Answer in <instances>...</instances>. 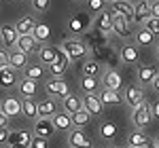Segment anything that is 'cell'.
<instances>
[{
	"label": "cell",
	"instance_id": "6da1fadb",
	"mask_svg": "<svg viewBox=\"0 0 159 148\" xmlns=\"http://www.w3.org/2000/svg\"><path fill=\"white\" fill-rule=\"evenodd\" d=\"M60 49L64 51V55H66L70 62H79V59L87 57V53H89L87 42H83L81 38H66V40L61 42Z\"/></svg>",
	"mask_w": 159,
	"mask_h": 148
},
{
	"label": "cell",
	"instance_id": "8fae6325",
	"mask_svg": "<svg viewBox=\"0 0 159 148\" xmlns=\"http://www.w3.org/2000/svg\"><path fill=\"white\" fill-rule=\"evenodd\" d=\"M38 47H40V45L36 42V38L32 36V34H19L17 42H15V49H19L21 53H25V55H30V53H36Z\"/></svg>",
	"mask_w": 159,
	"mask_h": 148
},
{
	"label": "cell",
	"instance_id": "83f0119b",
	"mask_svg": "<svg viewBox=\"0 0 159 148\" xmlns=\"http://www.w3.org/2000/svg\"><path fill=\"white\" fill-rule=\"evenodd\" d=\"M148 144V136L147 133H142L140 129H136L132 133H127V146L132 148H144Z\"/></svg>",
	"mask_w": 159,
	"mask_h": 148
},
{
	"label": "cell",
	"instance_id": "bcb514c9",
	"mask_svg": "<svg viewBox=\"0 0 159 148\" xmlns=\"http://www.w3.org/2000/svg\"><path fill=\"white\" fill-rule=\"evenodd\" d=\"M151 87L155 89V93H159V72H157V76H155V81L151 83Z\"/></svg>",
	"mask_w": 159,
	"mask_h": 148
},
{
	"label": "cell",
	"instance_id": "e0dca14e",
	"mask_svg": "<svg viewBox=\"0 0 159 148\" xmlns=\"http://www.w3.org/2000/svg\"><path fill=\"white\" fill-rule=\"evenodd\" d=\"M68 146L70 148H91V140L81 131V129H70L68 133Z\"/></svg>",
	"mask_w": 159,
	"mask_h": 148
},
{
	"label": "cell",
	"instance_id": "1f68e13d",
	"mask_svg": "<svg viewBox=\"0 0 159 148\" xmlns=\"http://www.w3.org/2000/svg\"><path fill=\"white\" fill-rule=\"evenodd\" d=\"M24 78H30V81H43L45 78V68L40 66V63H36V66H25L24 68Z\"/></svg>",
	"mask_w": 159,
	"mask_h": 148
},
{
	"label": "cell",
	"instance_id": "816d5d0a",
	"mask_svg": "<svg viewBox=\"0 0 159 148\" xmlns=\"http://www.w3.org/2000/svg\"><path fill=\"white\" fill-rule=\"evenodd\" d=\"M157 57H159V45H157Z\"/></svg>",
	"mask_w": 159,
	"mask_h": 148
},
{
	"label": "cell",
	"instance_id": "f6af8a7d",
	"mask_svg": "<svg viewBox=\"0 0 159 148\" xmlns=\"http://www.w3.org/2000/svg\"><path fill=\"white\" fill-rule=\"evenodd\" d=\"M9 140V129H0V144Z\"/></svg>",
	"mask_w": 159,
	"mask_h": 148
},
{
	"label": "cell",
	"instance_id": "f5cc1de1",
	"mask_svg": "<svg viewBox=\"0 0 159 148\" xmlns=\"http://www.w3.org/2000/svg\"><path fill=\"white\" fill-rule=\"evenodd\" d=\"M76 2H87V0H76Z\"/></svg>",
	"mask_w": 159,
	"mask_h": 148
},
{
	"label": "cell",
	"instance_id": "484cf974",
	"mask_svg": "<svg viewBox=\"0 0 159 148\" xmlns=\"http://www.w3.org/2000/svg\"><path fill=\"white\" fill-rule=\"evenodd\" d=\"M151 17V13H148V2L147 0H140V2H136L134 4V13H132V21H136L138 25H142V21Z\"/></svg>",
	"mask_w": 159,
	"mask_h": 148
},
{
	"label": "cell",
	"instance_id": "30bf717a",
	"mask_svg": "<svg viewBox=\"0 0 159 148\" xmlns=\"http://www.w3.org/2000/svg\"><path fill=\"white\" fill-rule=\"evenodd\" d=\"M68 63H70V59L64 55V51H61V49H57V57H55L53 63H49L47 68H49V72H51L53 78H61V74L68 70Z\"/></svg>",
	"mask_w": 159,
	"mask_h": 148
},
{
	"label": "cell",
	"instance_id": "44dd1931",
	"mask_svg": "<svg viewBox=\"0 0 159 148\" xmlns=\"http://www.w3.org/2000/svg\"><path fill=\"white\" fill-rule=\"evenodd\" d=\"M51 123L55 127V131H70L72 129V116L68 114V112H57V114H53L51 116Z\"/></svg>",
	"mask_w": 159,
	"mask_h": 148
},
{
	"label": "cell",
	"instance_id": "f1b7e54d",
	"mask_svg": "<svg viewBox=\"0 0 159 148\" xmlns=\"http://www.w3.org/2000/svg\"><path fill=\"white\" fill-rule=\"evenodd\" d=\"M134 40H136V47H153L155 45V36L148 30H144L142 25H140V30L134 34Z\"/></svg>",
	"mask_w": 159,
	"mask_h": 148
},
{
	"label": "cell",
	"instance_id": "ab89813d",
	"mask_svg": "<svg viewBox=\"0 0 159 148\" xmlns=\"http://www.w3.org/2000/svg\"><path fill=\"white\" fill-rule=\"evenodd\" d=\"M28 148H49V140H45V137H32L30 140V146Z\"/></svg>",
	"mask_w": 159,
	"mask_h": 148
},
{
	"label": "cell",
	"instance_id": "9a60e30c",
	"mask_svg": "<svg viewBox=\"0 0 159 148\" xmlns=\"http://www.w3.org/2000/svg\"><path fill=\"white\" fill-rule=\"evenodd\" d=\"M110 19H112L110 11L104 9L102 13H98V15L93 17L91 25H93V30H98V32H102V34H110Z\"/></svg>",
	"mask_w": 159,
	"mask_h": 148
},
{
	"label": "cell",
	"instance_id": "2e32d148",
	"mask_svg": "<svg viewBox=\"0 0 159 148\" xmlns=\"http://www.w3.org/2000/svg\"><path fill=\"white\" fill-rule=\"evenodd\" d=\"M19 78H17V70H13L11 66L0 68V89H13L17 87Z\"/></svg>",
	"mask_w": 159,
	"mask_h": 148
},
{
	"label": "cell",
	"instance_id": "681fc988",
	"mask_svg": "<svg viewBox=\"0 0 159 148\" xmlns=\"http://www.w3.org/2000/svg\"><path fill=\"white\" fill-rule=\"evenodd\" d=\"M144 148H155V146H153V144H147V146H144Z\"/></svg>",
	"mask_w": 159,
	"mask_h": 148
},
{
	"label": "cell",
	"instance_id": "db71d44e",
	"mask_svg": "<svg viewBox=\"0 0 159 148\" xmlns=\"http://www.w3.org/2000/svg\"><path fill=\"white\" fill-rule=\"evenodd\" d=\"M108 148H119V146H108Z\"/></svg>",
	"mask_w": 159,
	"mask_h": 148
},
{
	"label": "cell",
	"instance_id": "f546056e",
	"mask_svg": "<svg viewBox=\"0 0 159 148\" xmlns=\"http://www.w3.org/2000/svg\"><path fill=\"white\" fill-rule=\"evenodd\" d=\"M34 28H36V19H34L32 15H25V17H21V19L15 24L17 34H32Z\"/></svg>",
	"mask_w": 159,
	"mask_h": 148
},
{
	"label": "cell",
	"instance_id": "d6986e66",
	"mask_svg": "<svg viewBox=\"0 0 159 148\" xmlns=\"http://www.w3.org/2000/svg\"><path fill=\"white\" fill-rule=\"evenodd\" d=\"M157 68L155 66H147V63H140L138 66V81L142 83V87H151V83L155 81L157 76Z\"/></svg>",
	"mask_w": 159,
	"mask_h": 148
},
{
	"label": "cell",
	"instance_id": "7a4b0ae2",
	"mask_svg": "<svg viewBox=\"0 0 159 148\" xmlns=\"http://www.w3.org/2000/svg\"><path fill=\"white\" fill-rule=\"evenodd\" d=\"M151 121H153V116H151V108H148V102H142L138 108H134V112H132V123H134L136 129H147L148 125H151Z\"/></svg>",
	"mask_w": 159,
	"mask_h": 148
},
{
	"label": "cell",
	"instance_id": "8d00e7d4",
	"mask_svg": "<svg viewBox=\"0 0 159 148\" xmlns=\"http://www.w3.org/2000/svg\"><path fill=\"white\" fill-rule=\"evenodd\" d=\"M100 66L98 62H85L83 63V76H98Z\"/></svg>",
	"mask_w": 159,
	"mask_h": 148
},
{
	"label": "cell",
	"instance_id": "4316f807",
	"mask_svg": "<svg viewBox=\"0 0 159 148\" xmlns=\"http://www.w3.org/2000/svg\"><path fill=\"white\" fill-rule=\"evenodd\" d=\"M21 114L30 121H36L38 119V108H36V99L32 98H24L21 99Z\"/></svg>",
	"mask_w": 159,
	"mask_h": 148
},
{
	"label": "cell",
	"instance_id": "9f6ffc18",
	"mask_svg": "<svg viewBox=\"0 0 159 148\" xmlns=\"http://www.w3.org/2000/svg\"><path fill=\"white\" fill-rule=\"evenodd\" d=\"M125 148H132V146H125Z\"/></svg>",
	"mask_w": 159,
	"mask_h": 148
},
{
	"label": "cell",
	"instance_id": "f907efd6",
	"mask_svg": "<svg viewBox=\"0 0 159 148\" xmlns=\"http://www.w3.org/2000/svg\"><path fill=\"white\" fill-rule=\"evenodd\" d=\"M104 2H108V4H110V2H115V0H104Z\"/></svg>",
	"mask_w": 159,
	"mask_h": 148
},
{
	"label": "cell",
	"instance_id": "4fadbf2b",
	"mask_svg": "<svg viewBox=\"0 0 159 148\" xmlns=\"http://www.w3.org/2000/svg\"><path fill=\"white\" fill-rule=\"evenodd\" d=\"M81 108H83V98H81V95H74L72 91H70L68 95L61 98V110L68 112L70 116H72L74 112H79Z\"/></svg>",
	"mask_w": 159,
	"mask_h": 148
},
{
	"label": "cell",
	"instance_id": "5b68a950",
	"mask_svg": "<svg viewBox=\"0 0 159 148\" xmlns=\"http://www.w3.org/2000/svg\"><path fill=\"white\" fill-rule=\"evenodd\" d=\"M100 83H102V87H104V89H112V91H121V87H123V78H121V74H119V70L110 68V70H106V72L102 74Z\"/></svg>",
	"mask_w": 159,
	"mask_h": 148
},
{
	"label": "cell",
	"instance_id": "f35d334b",
	"mask_svg": "<svg viewBox=\"0 0 159 148\" xmlns=\"http://www.w3.org/2000/svg\"><path fill=\"white\" fill-rule=\"evenodd\" d=\"M104 4H106L104 0H87V9H89V13H96V15L104 11Z\"/></svg>",
	"mask_w": 159,
	"mask_h": 148
},
{
	"label": "cell",
	"instance_id": "277c9868",
	"mask_svg": "<svg viewBox=\"0 0 159 148\" xmlns=\"http://www.w3.org/2000/svg\"><path fill=\"white\" fill-rule=\"evenodd\" d=\"M112 15V13H110ZM110 32L119 38H129L132 36V28H129V19L125 17H119V15H112L110 19Z\"/></svg>",
	"mask_w": 159,
	"mask_h": 148
},
{
	"label": "cell",
	"instance_id": "d4e9b609",
	"mask_svg": "<svg viewBox=\"0 0 159 148\" xmlns=\"http://www.w3.org/2000/svg\"><path fill=\"white\" fill-rule=\"evenodd\" d=\"M119 57H121L125 63H138L140 62V49L136 45H125L119 51Z\"/></svg>",
	"mask_w": 159,
	"mask_h": 148
},
{
	"label": "cell",
	"instance_id": "4dcf8cb0",
	"mask_svg": "<svg viewBox=\"0 0 159 148\" xmlns=\"http://www.w3.org/2000/svg\"><path fill=\"white\" fill-rule=\"evenodd\" d=\"M32 36L36 38L38 45H47V40H49V36H51V28L47 24H43V21H40V24L36 21V28L32 30Z\"/></svg>",
	"mask_w": 159,
	"mask_h": 148
},
{
	"label": "cell",
	"instance_id": "3957f363",
	"mask_svg": "<svg viewBox=\"0 0 159 148\" xmlns=\"http://www.w3.org/2000/svg\"><path fill=\"white\" fill-rule=\"evenodd\" d=\"M45 91L49 98H64L70 93V85L61 78H49V81H45Z\"/></svg>",
	"mask_w": 159,
	"mask_h": 148
},
{
	"label": "cell",
	"instance_id": "cb8c5ba5",
	"mask_svg": "<svg viewBox=\"0 0 159 148\" xmlns=\"http://www.w3.org/2000/svg\"><path fill=\"white\" fill-rule=\"evenodd\" d=\"M36 55H38V63L43 66H49V63H53V59L57 57V49L55 47H51V45H40L36 51Z\"/></svg>",
	"mask_w": 159,
	"mask_h": 148
},
{
	"label": "cell",
	"instance_id": "ba28073f",
	"mask_svg": "<svg viewBox=\"0 0 159 148\" xmlns=\"http://www.w3.org/2000/svg\"><path fill=\"white\" fill-rule=\"evenodd\" d=\"M81 98H83V108H85L91 116H100V114H102L104 106H102V102H100L98 93H83Z\"/></svg>",
	"mask_w": 159,
	"mask_h": 148
},
{
	"label": "cell",
	"instance_id": "ee69618b",
	"mask_svg": "<svg viewBox=\"0 0 159 148\" xmlns=\"http://www.w3.org/2000/svg\"><path fill=\"white\" fill-rule=\"evenodd\" d=\"M9 121H11V119L0 112V129H9Z\"/></svg>",
	"mask_w": 159,
	"mask_h": 148
},
{
	"label": "cell",
	"instance_id": "e575fe53",
	"mask_svg": "<svg viewBox=\"0 0 159 148\" xmlns=\"http://www.w3.org/2000/svg\"><path fill=\"white\" fill-rule=\"evenodd\" d=\"M100 136L104 137V140H112V137L117 136V125L115 123H102L100 125Z\"/></svg>",
	"mask_w": 159,
	"mask_h": 148
},
{
	"label": "cell",
	"instance_id": "5bb4252c",
	"mask_svg": "<svg viewBox=\"0 0 159 148\" xmlns=\"http://www.w3.org/2000/svg\"><path fill=\"white\" fill-rule=\"evenodd\" d=\"M112 15H119V17H125V19H132V13H134V4L129 0H115L110 2V9Z\"/></svg>",
	"mask_w": 159,
	"mask_h": 148
},
{
	"label": "cell",
	"instance_id": "9c48e42d",
	"mask_svg": "<svg viewBox=\"0 0 159 148\" xmlns=\"http://www.w3.org/2000/svg\"><path fill=\"white\" fill-rule=\"evenodd\" d=\"M17 38H19V34H17V30H15V25H13V24L0 25V42L7 47V51H9V49H15Z\"/></svg>",
	"mask_w": 159,
	"mask_h": 148
},
{
	"label": "cell",
	"instance_id": "7402d4cb",
	"mask_svg": "<svg viewBox=\"0 0 159 148\" xmlns=\"http://www.w3.org/2000/svg\"><path fill=\"white\" fill-rule=\"evenodd\" d=\"M9 66H11L13 70H21L24 72V68L28 66V55L21 53L19 49H9Z\"/></svg>",
	"mask_w": 159,
	"mask_h": 148
},
{
	"label": "cell",
	"instance_id": "8992f818",
	"mask_svg": "<svg viewBox=\"0 0 159 148\" xmlns=\"http://www.w3.org/2000/svg\"><path fill=\"white\" fill-rule=\"evenodd\" d=\"M32 131H34V136H36V137H45V140H49V137L55 133V127H53V123H51V119H47V116H38L36 121H34Z\"/></svg>",
	"mask_w": 159,
	"mask_h": 148
},
{
	"label": "cell",
	"instance_id": "7dc6e473",
	"mask_svg": "<svg viewBox=\"0 0 159 148\" xmlns=\"http://www.w3.org/2000/svg\"><path fill=\"white\" fill-rule=\"evenodd\" d=\"M11 148H28V146H25V144H21V142H13Z\"/></svg>",
	"mask_w": 159,
	"mask_h": 148
},
{
	"label": "cell",
	"instance_id": "74e56055",
	"mask_svg": "<svg viewBox=\"0 0 159 148\" xmlns=\"http://www.w3.org/2000/svg\"><path fill=\"white\" fill-rule=\"evenodd\" d=\"M30 4L36 13H47L51 7V0H30Z\"/></svg>",
	"mask_w": 159,
	"mask_h": 148
},
{
	"label": "cell",
	"instance_id": "ac0fdd59",
	"mask_svg": "<svg viewBox=\"0 0 159 148\" xmlns=\"http://www.w3.org/2000/svg\"><path fill=\"white\" fill-rule=\"evenodd\" d=\"M36 108H38V116H47V119H51L53 114L60 112L55 98H45V99H40V102H36Z\"/></svg>",
	"mask_w": 159,
	"mask_h": 148
},
{
	"label": "cell",
	"instance_id": "11a10c76",
	"mask_svg": "<svg viewBox=\"0 0 159 148\" xmlns=\"http://www.w3.org/2000/svg\"><path fill=\"white\" fill-rule=\"evenodd\" d=\"M147 2H153V0H147Z\"/></svg>",
	"mask_w": 159,
	"mask_h": 148
},
{
	"label": "cell",
	"instance_id": "d590c367",
	"mask_svg": "<svg viewBox=\"0 0 159 148\" xmlns=\"http://www.w3.org/2000/svg\"><path fill=\"white\" fill-rule=\"evenodd\" d=\"M142 28H144V30H148V32H151L155 38L159 36V19H157V17H147V19L142 21Z\"/></svg>",
	"mask_w": 159,
	"mask_h": 148
},
{
	"label": "cell",
	"instance_id": "ffe728a7",
	"mask_svg": "<svg viewBox=\"0 0 159 148\" xmlns=\"http://www.w3.org/2000/svg\"><path fill=\"white\" fill-rule=\"evenodd\" d=\"M98 98L102 102V106H117V104H121L123 102V95L119 91H112V89H100L98 91Z\"/></svg>",
	"mask_w": 159,
	"mask_h": 148
},
{
	"label": "cell",
	"instance_id": "c3c4849f",
	"mask_svg": "<svg viewBox=\"0 0 159 148\" xmlns=\"http://www.w3.org/2000/svg\"><path fill=\"white\" fill-rule=\"evenodd\" d=\"M153 146H155V148H159V133L155 136V144H153Z\"/></svg>",
	"mask_w": 159,
	"mask_h": 148
},
{
	"label": "cell",
	"instance_id": "836d02e7",
	"mask_svg": "<svg viewBox=\"0 0 159 148\" xmlns=\"http://www.w3.org/2000/svg\"><path fill=\"white\" fill-rule=\"evenodd\" d=\"M100 78L98 76H83L81 78V89H83V93H98L100 89Z\"/></svg>",
	"mask_w": 159,
	"mask_h": 148
},
{
	"label": "cell",
	"instance_id": "d6a6232c",
	"mask_svg": "<svg viewBox=\"0 0 159 148\" xmlns=\"http://www.w3.org/2000/svg\"><path fill=\"white\" fill-rule=\"evenodd\" d=\"M89 121H91V114H89L85 108H81L79 112L72 114V129H83V127L89 125Z\"/></svg>",
	"mask_w": 159,
	"mask_h": 148
},
{
	"label": "cell",
	"instance_id": "603a6c76",
	"mask_svg": "<svg viewBox=\"0 0 159 148\" xmlns=\"http://www.w3.org/2000/svg\"><path fill=\"white\" fill-rule=\"evenodd\" d=\"M17 91H19V95L21 98H36L38 93V83L36 81H30V78H21L19 83H17Z\"/></svg>",
	"mask_w": 159,
	"mask_h": 148
},
{
	"label": "cell",
	"instance_id": "7c38bea8",
	"mask_svg": "<svg viewBox=\"0 0 159 148\" xmlns=\"http://www.w3.org/2000/svg\"><path fill=\"white\" fill-rule=\"evenodd\" d=\"M0 112H2V114H7L9 119L19 116V114H21V99H17V98H4L2 102H0Z\"/></svg>",
	"mask_w": 159,
	"mask_h": 148
},
{
	"label": "cell",
	"instance_id": "52a82bcc",
	"mask_svg": "<svg viewBox=\"0 0 159 148\" xmlns=\"http://www.w3.org/2000/svg\"><path fill=\"white\" fill-rule=\"evenodd\" d=\"M123 99H125V104L134 110V108H138L142 102H144V93H142V87L138 85H129L125 87V95H123Z\"/></svg>",
	"mask_w": 159,
	"mask_h": 148
},
{
	"label": "cell",
	"instance_id": "b9f144b4",
	"mask_svg": "<svg viewBox=\"0 0 159 148\" xmlns=\"http://www.w3.org/2000/svg\"><path fill=\"white\" fill-rule=\"evenodd\" d=\"M9 66V51L0 47V68H7Z\"/></svg>",
	"mask_w": 159,
	"mask_h": 148
},
{
	"label": "cell",
	"instance_id": "6f0895ef",
	"mask_svg": "<svg viewBox=\"0 0 159 148\" xmlns=\"http://www.w3.org/2000/svg\"><path fill=\"white\" fill-rule=\"evenodd\" d=\"M91 148H93V146H91Z\"/></svg>",
	"mask_w": 159,
	"mask_h": 148
},
{
	"label": "cell",
	"instance_id": "7bdbcfd3",
	"mask_svg": "<svg viewBox=\"0 0 159 148\" xmlns=\"http://www.w3.org/2000/svg\"><path fill=\"white\" fill-rule=\"evenodd\" d=\"M148 108H151V116L153 119H159V99L153 102V104H148Z\"/></svg>",
	"mask_w": 159,
	"mask_h": 148
},
{
	"label": "cell",
	"instance_id": "60d3db41",
	"mask_svg": "<svg viewBox=\"0 0 159 148\" xmlns=\"http://www.w3.org/2000/svg\"><path fill=\"white\" fill-rule=\"evenodd\" d=\"M148 13H151V17H157L159 19V0L148 2Z\"/></svg>",
	"mask_w": 159,
	"mask_h": 148
}]
</instances>
